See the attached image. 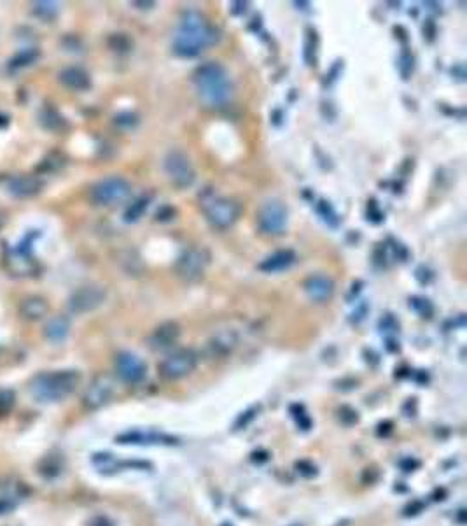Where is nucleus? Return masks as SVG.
<instances>
[{
    "label": "nucleus",
    "instance_id": "obj_1",
    "mask_svg": "<svg viewBox=\"0 0 467 526\" xmlns=\"http://www.w3.org/2000/svg\"><path fill=\"white\" fill-rule=\"evenodd\" d=\"M221 33L202 13L184 11L172 39V50L180 58H195L207 47L216 46Z\"/></svg>",
    "mask_w": 467,
    "mask_h": 526
},
{
    "label": "nucleus",
    "instance_id": "obj_2",
    "mask_svg": "<svg viewBox=\"0 0 467 526\" xmlns=\"http://www.w3.org/2000/svg\"><path fill=\"white\" fill-rule=\"evenodd\" d=\"M195 88L198 99L209 107H222L233 94V83L228 70L219 62H207L195 70Z\"/></svg>",
    "mask_w": 467,
    "mask_h": 526
},
{
    "label": "nucleus",
    "instance_id": "obj_3",
    "mask_svg": "<svg viewBox=\"0 0 467 526\" xmlns=\"http://www.w3.org/2000/svg\"><path fill=\"white\" fill-rule=\"evenodd\" d=\"M81 374L77 370H54V372L37 374L28 384V391L37 402L53 403L62 402L77 390Z\"/></svg>",
    "mask_w": 467,
    "mask_h": 526
},
{
    "label": "nucleus",
    "instance_id": "obj_4",
    "mask_svg": "<svg viewBox=\"0 0 467 526\" xmlns=\"http://www.w3.org/2000/svg\"><path fill=\"white\" fill-rule=\"evenodd\" d=\"M39 233H30L23 239V242L13 247H7L4 254V265L14 276H32L37 270V262L33 258V239Z\"/></svg>",
    "mask_w": 467,
    "mask_h": 526
},
{
    "label": "nucleus",
    "instance_id": "obj_5",
    "mask_svg": "<svg viewBox=\"0 0 467 526\" xmlns=\"http://www.w3.org/2000/svg\"><path fill=\"white\" fill-rule=\"evenodd\" d=\"M163 170H165L170 183L180 190L191 186L196 179V170L191 158L180 150H170L166 153L165 160H163Z\"/></svg>",
    "mask_w": 467,
    "mask_h": 526
},
{
    "label": "nucleus",
    "instance_id": "obj_6",
    "mask_svg": "<svg viewBox=\"0 0 467 526\" xmlns=\"http://www.w3.org/2000/svg\"><path fill=\"white\" fill-rule=\"evenodd\" d=\"M132 195V184L120 176H110L98 181L91 188V200L96 206H116Z\"/></svg>",
    "mask_w": 467,
    "mask_h": 526
},
{
    "label": "nucleus",
    "instance_id": "obj_7",
    "mask_svg": "<svg viewBox=\"0 0 467 526\" xmlns=\"http://www.w3.org/2000/svg\"><path fill=\"white\" fill-rule=\"evenodd\" d=\"M198 365V357L192 349H177L159 363V374L165 379L177 381L189 376Z\"/></svg>",
    "mask_w": 467,
    "mask_h": 526
},
{
    "label": "nucleus",
    "instance_id": "obj_8",
    "mask_svg": "<svg viewBox=\"0 0 467 526\" xmlns=\"http://www.w3.org/2000/svg\"><path fill=\"white\" fill-rule=\"evenodd\" d=\"M210 257L205 250H189L179 257L175 263V272L186 283H196L205 276Z\"/></svg>",
    "mask_w": 467,
    "mask_h": 526
},
{
    "label": "nucleus",
    "instance_id": "obj_9",
    "mask_svg": "<svg viewBox=\"0 0 467 526\" xmlns=\"http://www.w3.org/2000/svg\"><path fill=\"white\" fill-rule=\"evenodd\" d=\"M287 225V209L280 200H268L258 211V227L266 235H279Z\"/></svg>",
    "mask_w": 467,
    "mask_h": 526
},
{
    "label": "nucleus",
    "instance_id": "obj_10",
    "mask_svg": "<svg viewBox=\"0 0 467 526\" xmlns=\"http://www.w3.org/2000/svg\"><path fill=\"white\" fill-rule=\"evenodd\" d=\"M107 298L105 288L100 284H84L79 286L69 298V310L72 314H86L98 309Z\"/></svg>",
    "mask_w": 467,
    "mask_h": 526
},
{
    "label": "nucleus",
    "instance_id": "obj_11",
    "mask_svg": "<svg viewBox=\"0 0 467 526\" xmlns=\"http://www.w3.org/2000/svg\"><path fill=\"white\" fill-rule=\"evenodd\" d=\"M114 395H116V381L107 374H102V376H96L90 383V386L86 388L83 395V403L90 410L102 409L114 398Z\"/></svg>",
    "mask_w": 467,
    "mask_h": 526
},
{
    "label": "nucleus",
    "instance_id": "obj_12",
    "mask_svg": "<svg viewBox=\"0 0 467 526\" xmlns=\"http://www.w3.org/2000/svg\"><path fill=\"white\" fill-rule=\"evenodd\" d=\"M205 216L212 227L229 228L240 216V206L231 198H212L205 207Z\"/></svg>",
    "mask_w": 467,
    "mask_h": 526
},
{
    "label": "nucleus",
    "instance_id": "obj_13",
    "mask_svg": "<svg viewBox=\"0 0 467 526\" xmlns=\"http://www.w3.org/2000/svg\"><path fill=\"white\" fill-rule=\"evenodd\" d=\"M117 444L123 446H175V437L154 430H129L116 437Z\"/></svg>",
    "mask_w": 467,
    "mask_h": 526
},
{
    "label": "nucleus",
    "instance_id": "obj_14",
    "mask_svg": "<svg viewBox=\"0 0 467 526\" xmlns=\"http://www.w3.org/2000/svg\"><path fill=\"white\" fill-rule=\"evenodd\" d=\"M116 372L126 384H139L146 379L147 366L140 357L129 351H123L116 357Z\"/></svg>",
    "mask_w": 467,
    "mask_h": 526
},
{
    "label": "nucleus",
    "instance_id": "obj_15",
    "mask_svg": "<svg viewBox=\"0 0 467 526\" xmlns=\"http://www.w3.org/2000/svg\"><path fill=\"white\" fill-rule=\"evenodd\" d=\"M238 333L235 330H221L214 333L207 342V353L210 354V358H226L233 354V351L238 347Z\"/></svg>",
    "mask_w": 467,
    "mask_h": 526
},
{
    "label": "nucleus",
    "instance_id": "obj_16",
    "mask_svg": "<svg viewBox=\"0 0 467 526\" xmlns=\"http://www.w3.org/2000/svg\"><path fill=\"white\" fill-rule=\"evenodd\" d=\"M42 190V181L35 176H16L7 181V191L14 198H32Z\"/></svg>",
    "mask_w": 467,
    "mask_h": 526
},
{
    "label": "nucleus",
    "instance_id": "obj_17",
    "mask_svg": "<svg viewBox=\"0 0 467 526\" xmlns=\"http://www.w3.org/2000/svg\"><path fill=\"white\" fill-rule=\"evenodd\" d=\"M180 335V327L175 321H166V323L159 325L158 328L151 333L149 346L154 351H165L172 347L177 342Z\"/></svg>",
    "mask_w": 467,
    "mask_h": 526
},
{
    "label": "nucleus",
    "instance_id": "obj_18",
    "mask_svg": "<svg viewBox=\"0 0 467 526\" xmlns=\"http://www.w3.org/2000/svg\"><path fill=\"white\" fill-rule=\"evenodd\" d=\"M60 83L65 88L74 91H86L91 88V77L88 74V70H84L83 67L70 65L60 72Z\"/></svg>",
    "mask_w": 467,
    "mask_h": 526
},
{
    "label": "nucleus",
    "instance_id": "obj_19",
    "mask_svg": "<svg viewBox=\"0 0 467 526\" xmlns=\"http://www.w3.org/2000/svg\"><path fill=\"white\" fill-rule=\"evenodd\" d=\"M305 291L313 302H325L335 293V283L328 276H310L305 281Z\"/></svg>",
    "mask_w": 467,
    "mask_h": 526
},
{
    "label": "nucleus",
    "instance_id": "obj_20",
    "mask_svg": "<svg viewBox=\"0 0 467 526\" xmlns=\"http://www.w3.org/2000/svg\"><path fill=\"white\" fill-rule=\"evenodd\" d=\"M296 262V253L292 250H280L277 253L270 254L265 260L259 263V270L266 274H275L287 270L292 263Z\"/></svg>",
    "mask_w": 467,
    "mask_h": 526
},
{
    "label": "nucleus",
    "instance_id": "obj_21",
    "mask_svg": "<svg viewBox=\"0 0 467 526\" xmlns=\"http://www.w3.org/2000/svg\"><path fill=\"white\" fill-rule=\"evenodd\" d=\"M47 313H50V303H47V300L42 298V296L30 295V296H27V298L21 300L20 314L25 318V320H30V321L42 320Z\"/></svg>",
    "mask_w": 467,
    "mask_h": 526
},
{
    "label": "nucleus",
    "instance_id": "obj_22",
    "mask_svg": "<svg viewBox=\"0 0 467 526\" xmlns=\"http://www.w3.org/2000/svg\"><path fill=\"white\" fill-rule=\"evenodd\" d=\"M70 333V321L67 316H54L44 327V337L50 342L60 344L69 337Z\"/></svg>",
    "mask_w": 467,
    "mask_h": 526
},
{
    "label": "nucleus",
    "instance_id": "obj_23",
    "mask_svg": "<svg viewBox=\"0 0 467 526\" xmlns=\"http://www.w3.org/2000/svg\"><path fill=\"white\" fill-rule=\"evenodd\" d=\"M40 53L35 47H27V50H21L14 55L9 60V72H18V70L25 69V67H30L39 60Z\"/></svg>",
    "mask_w": 467,
    "mask_h": 526
},
{
    "label": "nucleus",
    "instance_id": "obj_24",
    "mask_svg": "<svg viewBox=\"0 0 467 526\" xmlns=\"http://www.w3.org/2000/svg\"><path fill=\"white\" fill-rule=\"evenodd\" d=\"M149 206H151V197H147V195H142V197L133 200V202L129 203L125 211L126 223H135V221H139L140 218L146 214V211L149 209Z\"/></svg>",
    "mask_w": 467,
    "mask_h": 526
},
{
    "label": "nucleus",
    "instance_id": "obj_25",
    "mask_svg": "<svg viewBox=\"0 0 467 526\" xmlns=\"http://www.w3.org/2000/svg\"><path fill=\"white\" fill-rule=\"evenodd\" d=\"M93 465L102 474H114V472H120L121 466H125L126 463L117 460L114 454L96 453V454H93Z\"/></svg>",
    "mask_w": 467,
    "mask_h": 526
},
{
    "label": "nucleus",
    "instance_id": "obj_26",
    "mask_svg": "<svg viewBox=\"0 0 467 526\" xmlns=\"http://www.w3.org/2000/svg\"><path fill=\"white\" fill-rule=\"evenodd\" d=\"M40 125L46 127L47 130H62L65 127V118L60 116V113L54 111L53 107H46L40 113Z\"/></svg>",
    "mask_w": 467,
    "mask_h": 526
},
{
    "label": "nucleus",
    "instance_id": "obj_27",
    "mask_svg": "<svg viewBox=\"0 0 467 526\" xmlns=\"http://www.w3.org/2000/svg\"><path fill=\"white\" fill-rule=\"evenodd\" d=\"M58 13H60V4L58 2H50V0H46V2H35L33 4V14H35L37 18H40V20H53V18L58 16Z\"/></svg>",
    "mask_w": 467,
    "mask_h": 526
},
{
    "label": "nucleus",
    "instance_id": "obj_28",
    "mask_svg": "<svg viewBox=\"0 0 467 526\" xmlns=\"http://www.w3.org/2000/svg\"><path fill=\"white\" fill-rule=\"evenodd\" d=\"M62 472V461L57 457H47L40 465V474L46 477H54Z\"/></svg>",
    "mask_w": 467,
    "mask_h": 526
},
{
    "label": "nucleus",
    "instance_id": "obj_29",
    "mask_svg": "<svg viewBox=\"0 0 467 526\" xmlns=\"http://www.w3.org/2000/svg\"><path fill=\"white\" fill-rule=\"evenodd\" d=\"M114 125L123 128V130H132V128H135L139 125V116L133 113H121L114 118Z\"/></svg>",
    "mask_w": 467,
    "mask_h": 526
},
{
    "label": "nucleus",
    "instance_id": "obj_30",
    "mask_svg": "<svg viewBox=\"0 0 467 526\" xmlns=\"http://www.w3.org/2000/svg\"><path fill=\"white\" fill-rule=\"evenodd\" d=\"M16 403V395L11 390H0V416H6L13 410Z\"/></svg>",
    "mask_w": 467,
    "mask_h": 526
},
{
    "label": "nucleus",
    "instance_id": "obj_31",
    "mask_svg": "<svg viewBox=\"0 0 467 526\" xmlns=\"http://www.w3.org/2000/svg\"><path fill=\"white\" fill-rule=\"evenodd\" d=\"M410 307H413L422 318H429L432 313V306L427 298H420V296H413L410 298Z\"/></svg>",
    "mask_w": 467,
    "mask_h": 526
},
{
    "label": "nucleus",
    "instance_id": "obj_32",
    "mask_svg": "<svg viewBox=\"0 0 467 526\" xmlns=\"http://www.w3.org/2000/svg\"><path fill=\"white\" fill-rule=\"evenodd\" d=\"M317 211H318V214H321V216L324 218L325 223L333 225V227H336V225H338V214L335 213V209H333V207H331V203H329V202H321V203H318Z\"/></svg>",
    "mask_w": 467,
    "mask_h": 526
},
{
    "label": "nucleus",
    "instance_id": "obj_33",
    "mask_svg": "<svg viewBox=\"0 0 467 526\" xmlns=\"http://www.w3.org/2000/svg\"><path fill=\"white\" fill-rule=\"evenodd\" d=\"M110 46L116 51H128L129 47H132V43H129V39L125 33H114V35L110 37Z\"/></svg>",
    "mask_w": 467,
    "mask_h": 526
},
{
    "label": "nucleus",
    "instance_id": "obj_34",
    "mask_svg": "<svg viewBox=\"0 0 467 526\" xmlns=\"http://www.w3.org/2000/svg\"><path fill=\"white\" fill-rule=\"evenodd\" d=\"M91 523H96L98 526H114L109 520H107V517H96V520L91 521Z\"/></svg>",
    "mask_w": 467,
    "mask_h": 526
},
{
    "label": "nucleus",
    "instance_id": "obj_35",
    "mask_svg": "<svg viewBox=\"0 0 467 526\" xmlns=\"http://www.w3.org/2000/svg\"><path fill=\"white\" fill-rule=\"evenodd\" d=\"M133 6H139L140 9H151V7H154L156 4L154 2H133Z\"/></svg>",
    "mask_w": 467,
    "mask_h": 526
},
{
    "label": "nucleus",
    "instance_id": "obj_36",
    "mask_svg": "<svg viewBox=\"0 0 467 526\" xmlns=\"http://www.w3.org/2000/svg\"><path fill=\"white\" fill-rule=\"evenodd\" d=\"M222 526H231V525H222Z\"/></svg>",
    "mask_w": 467,
    "mask_h": 526
}]
</instances>
